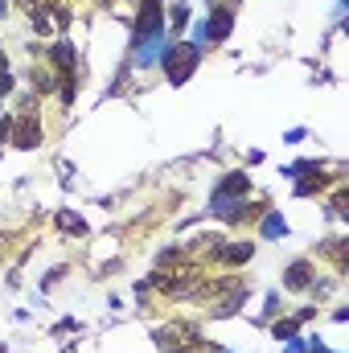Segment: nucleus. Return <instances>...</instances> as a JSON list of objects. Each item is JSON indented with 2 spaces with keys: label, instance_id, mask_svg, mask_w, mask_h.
I'll use <instances>...</instances> for the list:
<instances>
[{
  "label": "nucleus",
  "instance_id": "1",
  "mask_svg": "<svg viewBox=\"0 0 349 353\" xmlns=\"http://www.w3.org/2000/svg\"><path fill=\"white\" fill-rule=\"evenodd\" d=\"M152 283H157L165 296L181 300L185 292H193V288L201 283V271H197L193 263H185V267H177V271H161V275H152Z\"/></svg>",
  "mask_w": 349,
  "mask_h": 353
},
{
  "label": "nucleus",
  "instance_id": "2",
  "mask_svg": "<svg viewBox=\"0 0 349 353\" xmlns=\"http://www.w3.org/2000/svg\"><path fill=\"white\" fill-rule=\"evenodd\" d=\"M193 66H197V46H173L169 58H165V74L173 83H185L193 74Z\"/></svg>",
  "mask_w": 349,
  "mask_h": 353
},
{
  "label": "nucleus",
  "instance_id": "3",
  "mask_svg": "<svg viewBox=\"0 0 349 353\" xmlns=\"http://www.w3.org/2000/svg\"><path fill=\"white\" fill-rule=\"evenodd\" d=\"M161 12H165L161 0H144V4H140V17H136V41H148V37L161 29V21H165Z\"/></svg>",
  "mask_w": 349,
  "mask_h": 353
},
{
  "label": "nucleus",
  "instance_id": "4",
  "mask_svg": "<svg viewBox=\"0 0 349 353\" xmlns=\"http://www.w3.org/2000/svg\"><path fill=\"white\" fill-rule=\"evenodd\" d=\"M12 140H17V148H37V144H41L37 115H17V123H12Z\"/></svg>",
  "mask_w": 349,
  "mask_h": 353
},
{
  "label": "nucleus",
  "instance_id": "5",
  "mask_svg": "<svg viewBox=\"0 0 349 353\" xmlns=\"http://www.w3.org/2000/svg\"><path fill=\"white\" fill-rule=\"evenodd\" d=\"M255 255V243H235V247H222V239H218V247H214V259L218 263H247Z\"/></svg>",
  "mask_w": 349,
  "mask_h": 353
},
{
  "label": "nucleus",
  "instance_id": "6",
  "mask_svg": "<svg viewBox=\"0 0 349 353\" xmlns=\"http://www.w3.org/2000/svg\"><path fill=\"white\" fill-rule=\"evenodd\" d=\"M312 283V267L308 263H292L288 271H283V288H292V292H304Z\"/></svg>",
  "mask_w": 349,
  "mask_h": 353
},
{
  "label": "nucleus",
  "instance_id": "7",
  "mask_svg": "<svg viewBox=\"0 0 349 353\" xmlns=\"http://www.w3.org/2000/svg\"><path fill=\"white\" fill-rule=\"evenodd\" d=\"M251 189V176L243 173H230L222 185H218V193H214V201H222V197H239V193H247Z\"/></svg>",
  "mask_w": 349,
  "mask_h": 353
},
{
  "label": "nucleus",
  "instance_id": "8",
  "mask_svg": "<svg viewBox=\"0 0 349 353\" xmlns=\"http://www.w3.org/2000/svg\"><path fill=\"white\" fill-rule=\"evenodd\" d=\"M226 33H230V12H226V8H214V17H210V37L222 41Z\"/></svg>",
  "mask_w": 349,
  "mask_h": 353
},
{
  "label": "nucleus",
  "instance_id": "9",
  "mask_svg": "<svg viewBox=\"0 0 349 353\" xmlns=\"http://www.w3.org/2000/svg\"><path fill=\"white\" fill-rule=\"evenodd\" d=\"M54 62L62 66V74H74V50H70V41H58L54 46Z\"/></svg>",
  "mask_w": 349,
  "mask_h": 353
},
{
  "label": "nucleus",
  "instance_id": "10",
  "mask_svg": "<svg viewBox=\"0 0 349 353\" xmlns=\"http://www.w3.org/2000/svg\"><path fill=\"white\" fill-rule=\"evenodd\" d=\"M33 25H37V33H50V29H54V21H50V4H33Z\"/></svg>",
  "mask_w": 349,
  "mask_h": 353
},
{
  "label": "nucleus",
  "instance_id": "11",
  "mask_svg": "<svg viewBox=\"0 0 349 353\" xmlns=\"http://www.w3.org/2000/svg\"><path fill=\"white\" fill-rule=\"evenodd\" d=\"M58 226H62V230H70V234H83V230H87V222H83V218H74V214H66V210L58 214Z\"/></svg>",
  "mask_w": 349,
  "mask_h": 353
},
{
  "label": "nucleus",
  "instance_id": "12",
  "mask_svg": "<svg viewBox=\"0 0 349 353\" xmlns=\"http://www.w3.org/2000/svg\"><path fill=\"white\" fill-rule=\"evenodd\" d=\"M239 304H243V288H239V292H235L230 300H222V304H218L214 312H218V316H230V312H239Z\"/></svg>",
  "mask_w": 349,
  "mask_h": 353
},
{
  "label": "nucleus",
  "instance_id": "13",
  "mask_svg": "<svg viewBox=\"0 0 349 353\" xmlns=\"http://www.w3.org/2000/svg\"><path fill=\"white\" fill-rule=\"evenodd\" d=\"M33 79H37V90H54V79H50V74H41V70H37Z\"/></svg>",
  "mask_w": 349,
  "mask_h": 353
},
{
  "label": "nucleus",
  "instance_id": "14",
  "mask_svg": "<svg viewBox=\"0 0 349 353\" xmlns=\"http://www.w3.org/2000/svg\"><path fill=\"white\" fill-rule=\"evenodd\" d=\"M296 333V325L292 321H283V325H275V337H292Z\"/></svg>",
  "mask_w": 349,
  "mask_h": 353
},
{
  "label": "nucleus",
  "instance_id": "15",
  "mask_svg": "<svg viewBox=\"0 0 349 353\" xmlns=\"http://www.w3.org/2000/svg\"><path fill=\"white\" fill-rule=\"evenodd\" d=\"M333 210H337V214H346V189H337V197H333Z\"/></svg>",
  "mask_w": 349,
  "mask_h": 353
},
{
  "label": "nucleus",
  "instance_id": "16",
  "mask_svg": "<svg viewBox=\"0 0 349 353\" xmlns=\"http://www.w3.org/2000/svg\"><path fill=\"white\" fill-rule=\"evenodd\" d=\"M263 230H267V234H279V230H283V222H279V218H267V226H263Z\"/></svg>",
  "mask_w": 349,
  "mask_h": 353
},
{
  "label": "nucleus",
  "instance_id": "17",
  "mask_svg": "<svg viewBox=\"0 0 349 353\" xmlns=\"http://www.w3.org/2000/svg\"><path fill=\"white\" fill-rule=\"evenodd\" d=\"M4 136H8V123H0V140H4Z\"/></svg>",
  "mask_w": 349,
  "mask_h": 353
}]
</instances>
